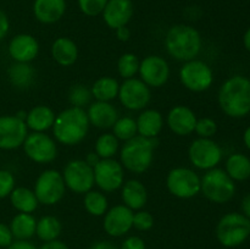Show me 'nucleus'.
Returning a JSON list of instances; mask_svg holds the SVG:
<instances>
[{
	"instance_id": "1",
	"label": "nucleus",
	"mask_w": 250,
	"mask_h": 249,
	"mask_svg": "<svg viewBox=\"0 0 250 249\" xmlns=\"http://www.w3.org/2000/svg\"><path fill=\"white\" fill-rule=\"evenodd\" d=\"M222 111L233 119H242L250 114V80L236 75L225 81L217 95Z\"/></svg>"
},
{
	"instance_id": "2",
	"label": "nucleus",
	"mask_w": 250,
	"mask_h": 249,
	"mask_svg": "<svg viewBox=\"0 0 250 249\" xmlns=\"http://www.w3.org/2000/svg\"><path fill=\"white\" fill-rule=\"evenodd\" d=\"M87 111L82 107L71 106L56 115L53 133L56 141L63 145H77L87 137L89 129Z\"/></svg>"
},
{
	"instance_id": "3",
	"label": "nucleus",
	"mask_w": 250,
	"mask_h": 249,
	"mask_svg": "<svg viewBox=\"0 0 250 249\" xmlns=\"http://www.w3.org/2000/svg\"><path fill=\"white\" fill-rule=\"evenodd\" d=\"M203 41L199 31L190 24H175L165 37V48L178 61L194 60L202 50Z\"/></svg>"
},
{
	"instance_id": "4",
	"label": "nucleus",
	"mask_w": 250,
	"mask_h": 249,
	"mask_svg": "<svg viewBox=\"0 0 250 249\" xmlns=\"http://www.w3.org/2000/svg\"><path fill=\"white\" fill-rule=\"evenodd\" d=\"M158 144V138H146L137 134L132 139L125 142L121 148V165L133 173L146 172L153 163L154 150Z\"/></svg>"
},
{
	"instance_id": "5",
	"label": "nucleus",
	"mask_w": 250,
	"mask_h": 249,
	"mask_svg": "<svg viewBox=\"0 0 250 249\" xmlns=\"http://www.w3.org/2000/svg\"><path fill=\"white\" fill-rule=\"evenodd\" d=\"M217 241L226 248H234L250 237V220L242 212L224 215L216 226Z\"/></svg>"
},
{
	"instance_id": "6",
	"label": "nucleus",
	"mask_w": 250,
	"mask_h": 249,
	"mask_svg": "<svg viewBox=\"0 0 250 249\" xmlns=\"http://www.w3.org/2000/svg\"><path fill=\"white\" fill-rule=\"evenodd\" d=\"M200 192L208 200L216 204L229 203L236 194V183L222 168L208 170L202 177Z\"/></svg>"
},
{
	"instance_id": "7",
	"label": "nucleus",
	"mask_w": 250,
	"mask_h": 249,
	"mask_svg": "<svg viewBox=\"0 0 250 249\" xmlns=\"http://www.w3.org/2000/svg\"><path fill=\"white\" fill-rule=\"evenodd\" d=\"M33 192L39 204L55 205L62 199L66 192L62 173L54 168L43 171L37 177Z\"/></svg>"
},
{
	"instance_id": "8",
	"label": "nucleus",
	"mask_w": 250,
	"mask_h": 249,
	"mask_svg": "<svg viewBox=\"0 0 250 249\" xmlns=\"http://www.w3.org/2000/svg\"><path fill=\"white\" fill-rule=\"evenodd\" d=\"M202 178L192 168L175 167L167 173L166 187L180 199H190L200 193Z\"/></svg>"
},
{
	"instance_id": "9",
	"label": "nucleus",
	"mask_w": 250,
	"mask_h": 249,
	"mask_svg": "<svg viewBox=\"0 0 250 249\" xmlns=\"http://www.w3.org/2000/svg\"><path fill=\"white\" fill-rule=\"evenodd\" d=\"M180 80L188 90L200 93L211 87L214 73L207 62L194 59L183 63L180 70Z\"/></svg>"
},
{
	"instance_id": "10",
	"label": "nucleus",
	"mask_w": 250,
	"mask_h": 249,
	"mask_svg": "<svg viewBox=\"0 0 250 249\" xmlns=\"http://www.w3.org/2000/svg\"><path fill=\"white\" fill-rule=\"evenodd\" d=\"M188 158L194 167L205 171L211 170L221 163L222 149L211 138H198L189 145Z\"/></svg>"
},
{
	"instance_id": "11",
	"label": "nucleus",
	"mask_w": 250,
	"mask_h": 249,
	"mask_svg": "<svg viewBox=\"0 0 250 249\" xmlns=\"http://www.w3.org/2000/svg\"><path fill=\"white\" fill-rule=\"evenodd\" d=\"M66 188L77 194H85L95 185L94 171L84 160H71L62 172Z\"/></svg>"
},
{
	"instance_id": "12",
	"label": "nucleus",
	"mask_w": 250,
	"mask_h": 249,
	"mask_svg": "<svg viewBox=\"0 0 250 249\" xmlns=\"http://www.w3.org/2000/svg\"><path fill=\"white\" fill-rule=\"evenodd\" d=\"M22 146L26 155L37 164H49L58 156L55 141L45 132L28 133Z\"/></svg>"
},
{
	"instance_id": "13",
	"label": "nucleus",
	"mask_w": 250,
	"mask_h": 249,
	"mask_svg": "<svg viewBox=\"0 0 250 249\" xmlns=\"http://www.w3.org/2000/svg\"><path fill=\"white\" fill-rule=\"evenodd\" d=\"M117 97L126 109L133 111L143 110L150 103V87H148L141 78H128L120 84Z\"/></svg>"
},
{
	"instance_id": "14",
	"label": "nucleus",
	"mask_w": 250,
	"mask_h": 249,
	"mask_svg": "<svg viewBox=\"0 0 250 249\" xmlns=\"http://www.w3.org/2000/svg\"><path fill=\"white\" fill-rule=\"evenodd\" d=\"M93 171L95 185L103 192H115L124 185V166L115 159H100L99 163L93 167Z\"/></svg>"
},
{
	"instance_id": "15",
	"label": "nucleus",
	"mask_w": 250,
	"mask_h": 249,
	"mask_svg": "<svg viewBox=\"0 0 250 249\" xmlns=\"http://www.w3.org/2000/svg\"><path fill=\"white\" fill-rule=\"evenodd\" d=\"M28 136V127L23 120L16 115L0 116V149L14 150L23 145L26 137Z\"/></svg>"
},
{
	"instance_id": "16",
	"label": "nucleus",
	"mask_w": 250,
	"mask_h": 249,
	"mask_svg": "<svg viewBox=\"0 0 250 249\" xmlns=\"http://www.w3.org/2000/svg\"><path fill=\"white\" fill-rule=\"evenodd\" d=\"M138 72L148 87L160 88L168 81L170 66L163 56L149 55L141 61Z\"/></svg>"
},
{
	"instance_id": "17",
	"label": "nucleus",
	"mask_w": 250,
	"mask_h": 249,
	"mask_svg": "<svg viewBox=\"0 0 250 249\" xmlns=\"http://www.w3.org/2000/svg\"><path fill=\"white\" fill-rule=\"evenodd\" d=\"M133 210L125 204L115 205L104 215L105 232L111 237H122L133 227Z\"/></svg>"
},
{
	"instance_id": "18",
	"label": "nucleus",
	"mask_w": 250,
	"mask_h": 249,
	"mask_svg": "<svg viewBox=\"0 0 250 249\" xmlns=\"http://www.w3.org/2000/svg\"><path fill=\"white\" fill-rule=\"evenodd\" d=\"M134 14L132 0H109L103 10L104 22L111 29H117L128 24Z\"/></svg>"
},
{
	"instance_id": "19",
	"label": "nucleus",
	"mask_w": 250,
	"mask_h": 249,
	"mask_svg": "<svg viewBox=\"0 0 250 249\" xmlns=\"http://www.w3.org/2000/svg\"><path fill=\"white\" fill-rule=\"evenodd\" d=\"M7 51L15 62H31L38 55L39 43L32 34H17L10 41Z\"/></svg>"
},
{
	"instance_id": "20",
	"label": "nucleus",
	"mask_w": 250,
	"mask_h": 249,
	"mask_svg": "<svg viewBox=\"0 0 250 249\" xmlns=\"http://www.w3.org/2000/svg\"><path fill=\"white\" fill-rule=\"evenodd\" d=\"M197 115L190 107L177 105L170 110L167 115V126L177 136H189L197 124Z\"/></svg>"
},
{
	"instance_id": "21",
	"label": "nucleus",
	"mask_w": 250,
	"mask_h": 249,
	"mask_svg": "<svg viewBox=\"0 0 250 249\" xmlns=\"http://www.w3.org/2000/svg\"><path fill=\"white\" fill-rule=\"evenodd\" d=\"M88 120L89 124L100 129L112 128L115 122L119 119L116 107L110 102H95L88 107Z\"/></svg>"
},
{
	"instance_id": "22",
	"label": "nucleus",
	"mask_w": 250,
	"mask_h": 249,
	"mask_svg": "<svg viewBox=\"0 0 250 249\" xmlns=\"http://www.w3.org/2000/svg\"><path fill=\"white\" fill-rule=\"evenodd\" d=\"M65 12L66 0H34L33 2V15L41 23H56Z\"/></svg>"
},
{
	"instance_id": "23",
	"label": "nucleus",
	"mask_w": 250,
	"mask_h": 249,
	"mask_svg": "<svg viewBox=\"0 0 250 249\" xmlns=\"http://www.w3.org/2000/svg\"><path fill=\"white\" fill-rule=\"evenodd\" d=\"M121 197L124 204L131 210H142L148 200V192L146 188L141 181L129 180L122 185Z\"/></svg>"
},
{
	"instance_id": "24",
	"label": "nucleus",
	"mask_w": 250,
	"mask_h": 249,
	"mask_svg": "<svg viewBox=\"0 0 250 249\" xmlns=\"http://www.w3.org/2000/svg\"><path fill=\"white\" fill-rule=\"evenodd\" d=\"M136 124L139 136L156 138L164 127V119L161 112L158 110L146 109L138 115Z\"/></svg>"
},
{
	"instance_id": "25",
	"label": "nucleus",
	"mask_w": 250,
	"mask_h": 249,
	"mask_svg": "<svg viewBox=\"0 0 250 249\" xmlns=\"http://www.w3.org/2000/svg\"><path fill=\"white\" fill-rule=\"evenodd\" d=\"M55 112L46 105H37L27 112L24 122L33 132H45L53 128L55 121Z\"/></svg>"
},
{
	"instance_id": "26",
	"label": "nucleus",
	"mask_w": 250,
	"mask_h": 249,
	"mask_svg": "<svg viewBox=\"0 0 250 249\" xmlns=\"http://www.w3.org/2000/svg\"><path fill=\"white\" fill-rule=\"evenodd\" d=\"M51 56L61 66H71L77 61L78 48L72 39L60 37L51 45Z\"/></svg>"
},
{
	"instance_id": "27",
	"label": "nucleus",
	"mask_w": 250,
	"mask_h": 249,
	"mask_svg": "<svg viewBox=\"0 0 250 249\" xmlns=\"http://www.w3.org/2000/svg\"><path fill=\"white\" fill-rule=\"evenodd\" d=\"M37 220L32 214L19 212L10 222V229L16 241H28L36 234Z\"/></svg>"
},
{
	"instance_id": "28",
	"label": "nucleus",
	"mask_w": 250,
	"mask_h": 249,
	"mask_svg": "<svg viewBox=\"0 0 250 249\" xmlns=\"http://www.w3.org/2000/svg\"><path fill=\"white\" fill-rule=\"evenodd\" d=\"M10 197V202L11 205L17 210L19 212H27V214H32L34 210L38 208V199H37L36 194L32 189L26 187H17L14 188Z\"/></svg>"
},
{
	"instance_id": "29",
	"label": "nucleus",
	"mask_w": 250,
	"mask_h": 249,
	"mask_svg": "<svg viewBox=\"0 0 250 249\" xmlns=\"http://www.w3.org/2000/svg\"><path fill=\"white\" fill-rule=\"evenodd\" d=\"M7 76L12 85L19 89H27L33 83L36 72L29 62H15L10 66Z\"/></svg>"
},
{
	"instance_id": "30",
	"label": "nucleus",
	"mask_w": 250,
	"mask_h": 249,
	"mask_svg": "<svg viewBox=\"0 0 250 249\" xmlns=\"http://www.w3.org/2000/svg\"><path fill=\"white\" fill-rule=\"evenodd\" d=\"M227 175L233 181H246L250 177V159L246 154L234 153L226 161Z\"/></svg>"
},
{
	"instance_id": "31",
	"label": "nucleus",
	"mask_w": 250,
	"mask_h": 249,
	"mask_svg": "<svg viewBox=\"0 0 250 249\" xmlns=\"http://www.w3.org/2000/svg\"><path fill=\"white\" fill-rule=\"evenodd\" d=\"M119 89L120 83L117 80L104 76L93 83L90 92L97 102H111L119 95Z\"/></svg>"
},
{
	"instance_id": "32",
	"label": "nucleus",
	"mask_w": 250,
	"mask_h": 249,
	"mask_svg": "<svg viewBox=\"0 0 250 249\" xmlns=\"http://www.w3.org/2000/svg\"><path fill=\"white\" fill-rule=\"evenodd\" d=\"M61 229H62V226H61V222L59 221V219H56L55 216H51V215H46V216L41 217L37 221L36 234L43 242H49L58 239V237L61 233Z\"/></svg>"
},
{
	"instance_id": "33",
	"label": "nucleus",
	"mask_w": 250,
	"mask_h": 249,
	"mask_svg": "<svg viewBox=\"0 0 250 249\" xmlns=\"http://www.w3.org/2000/svg\"><path fill=\"white\" fill-rule=\"evenodd\" d=\"M84 208L90 215L93 216H103L105 212L107 211V198L105 197L104 193L99 192V190H93L90 189L84 194Z\"/></svg>"
},
{
	"instance_id": "34",
	"label": "nucleus",
	"mask_w": 250,
	"mask_h": 249,
	"mask_svg": "<svg viewBox=\"0 0 250 249\" xmlns=\"http://www.w3.org/2000/svg\"><path fill=\"white\" fill-rule=\"evenodd\" d=\"M119 139L114 133H104L95 142V153L100 159H112L119 150Z\"/></svg>"
},
{
	"instance_id": "35",
	"label": "nucleus",
	"mask_w": 250,
	"mask_h": 249,
	"mask_svg": "<svg viewBox=\"0 0 250 249\" xmlns=\"http://www.w3.org/2000/svg\"><path fill=\"white\" fill-rule=\"evenodd\" d=\"M112 133L115 134V137L119 141H129L138 133L137 132L136 120L129 116L119 117L114 126H112Z\"/></svg>"
},
{
	"instance_id": "36",
	"label": "nucleus",
	"mask_w": 250,
	"mask_h": 249,
	"mask_svg": "<svg viewBox=\"0 0 250 249\" xmlns=\"http://www.w3.org/2000/svg\"><path fill=\"white\" fill-rule=\"evenodd\" d=\"M139 63L141 61L134 54L125 53L124 55L120 56L119 61H117V71L124 80L133 78L134 75L138 72Z\"/></svg>"
},
{
	"instance_id": "37",
	"label": "nucleus",
	"mask_w": 250,
	"mask_h": 249,
	"mask_svg": "<svg viewBox=\"0 0 250 249\" xmlns=\"http://www.w3.org/2000/svg\"><path fill=\"white\" fill-rule=\"evenodd\" d=\"M93 98L92 92L88 89L84 84H75L71 87L68 92V100L71 105L75 107H84L90 103V99Z\"/></svg>"
},
{
	"instance_id": "38",
	"label": "nucleus",
	"mask_w": 250,
	"mask_h": 249,
	"mask_svg": "<svg viewBox=\"0 0 250 249\" xmlns=\"http://www.w3.org/2000/svg\"><path fill=\"white\" fill-rule=\"evenodd\" d=\"M109 0H78V7L85 16L95 17L103 12Z\"/></svg>"
},
{
	"instance_id": "39",
	"label": "nucleus",
	"mask_w": 250,
	"mask_h": 249,
	"mask_svg": "<svg viewBox=\"0 0 250 249\" xmlns=\"http://www.w3.org/2000/svg\"><path fill=\"white\" fill-rule=\"evenodd\" d=\"M194 132H197L199 138H211L217 132V124L210 117H202L198 119Z\"/></svg>"
},
{
	"instance_id": "40",
	"label": "nucleus",
	"mask_w": 250,
	"mask_h": 249,
	"mask_svg": "<svg viewBox=\"0 0 250 249\" xmlns=\"http://www.w3.org/2000/svg\"><path fill=\"white\" fill-rule=\"evenodd\" d=\"M154 226V217L150 212L138 210L133 214V227L138 231H149Z\"/></svg>"
},
{
	"instance_id": "41",
	"label": "nucleus",
	"mask_w": 250,
	"mask_h": 249,
	"mask_svg": "<svg viewBox=\"0 0 250 249\" xmlns=\"http://www.w3.org/2000/svg\"><path fill=\"white\" fill-rule=\"evenodd\" d=\"M15 188V177L10 171L0 170V199L9 197Z\"/></svg>"
},
{
	"instance_id": "42",
	"label": "nucleus",
	"mask_w": 250,
	"mask_h": 249,
	"mask_svg": "<svg viewBox=\"0 0 250 249\" xmlns=\"http://www.w3.org/2000/svg\"><path fill=\"white\" fill-rule=\"evenodd\" d=\"M14 242V236L10 229V226L0 222V247L7 248Z\"/></svg>"
},
{
	"instance_id": "43",
	"label": "nucleus",
	"mask_w": 250,
	"mask_h": 249,
	"mask_svg": "<svg viewBox=\"0 0 250 249\" xmlns=\"http://www.w3.org/2000/svg\"><path fill=\"white\" fill-rule=\"evenodd\" d=\"M120 249H146V242L138 236H131L125 239Z\"/></svg>"
},
{
	"instance_id": "44",
	"label": "nucleus",
	"mask_w": 250,
	"mask_h": 249,
	"mask_svg": "<svg viewBox=\"0 0 250 249\" xmlns=\"http://www.w3.org/2000/svg\"><path fill=\"white\" fill-rule=\"evenodd\" d=\"M9 29H10L9 17H7V15L5 14L4 11L0 10V41H2V39L7 36Z\"/></svg>"
},
{
	"instance_id": "45",
	"label": "nucleus",
	"mask_w": 250,
	"mask_h": 249,
	"mask_svg": "<svg viewBox=\"0 0 250 249\" xmlns=\"http://www.w3.org/2000/svg\"><path fill=\"white\" fill-rule=\"evenodd\" d=\"M7 249H37V247L29 241H15L7 247Z\"/></svg>"
},
{
	"instance_id": "46",
	"label": "nucleus",
	"mask_w": 250,
	"mask_h": 249,
	"mask_svg": "<svg viewBox=\"0 0 250 249\" xmlns=\"http://www.w3.org/2000/svg\"><path fill=\"white\" fill-rule=\"evenodd\" d=\"M41 249H68V247L63 242L59 241V239H54V241L45 242L41 247Z\"/></svg>"
},
{
	"instance_id": "47",
	"label": "nucleus",
	"mask_w": 250,
	"mask_h": 249,
	"mask_svg": "<svg viewBox=\"0 0 250 249\" xmlns=\"http://www.w3.org/2000/svg\"><path fill=\"white\" fill-rule=\"evenodd\" d=\"M89 249H119L110 241H98L89 247Z\"/></svg>"
},
{
	"instance_id": "48",
	"label": "nucleus",
	"mask_w": 250,
	"mask_h": 249,
	"mask_svg": "<svg viewBox=\"0 0 250 249\" xmlns=\"http://www.w3.org/2000/svg\"><path fill=\"white\" fill-rule=\"evenodd\" d=\"M241 210H242V214L250 220V193L249 194L244 195L243 199H242Z\"/></svg>"
},
{
	"instance_id": "49",
	"label": "nucleus",
	"mask_w": 250,
	"mask_h": 249,
	"mask_svg": "<svg viewBox=\"0 0 250 249\" xmlns=\"http://www.w3.org/2000/svg\"><path fill=\"white\" fill-rule=\"evenodd\" d=\"M115 31H116L117 38L121 42H127L129 39V37H131V31H129L127 26L120 27V28L115 29Z\"/></svg>"
},
{
	"instance_id": "50",
	"label": "nucleus",
	"mask_w": 250,
	"mask_h": 249,
	"mask_svg": "<svg viewBox=\"0 0 250 249\" xmlns=\"http://www.w3.org/2000/svg\"><path fill=\"white\" fill-rule=\"evenodd\" d=\"M84 161H85V163H87L89 166H92V167H94V166L97 165V164L100 161V158H99V156H98V154L95 153V151H92V153H88V154H87V156H85Z\"/></svg>"
},
{
	"instance_id": "51",
	"label": "nucleus",
	"mask_w": 250,
	"mask_h": 249,
	"mask_svg": "<svg viewBox=\"0 0 250 249\" xmlns=\"http://www.w3.org/2000/svg\"><path fill=\"white\" fill-rule=\"evenodd\" d=\"M243 44H244V48L250 53V27L246 31L243 36Z\"/></svg>"
},
{
	"instance_id": "52",
	"label": "nucleus",
	"mask_w": 250,
	"mask_h": 249,
	"mask_svg": "<svg viewBox=\"0 0 250 249\" xmlns=\"http://www.w3.org/2000/svg\"><path fill=\"white\" fill-rule=\"evenodd\" d=\"M243 142H244V145H246L247 149L250 151V126L246 129V131H244Z\"/></svg>"
}]
</instances>
